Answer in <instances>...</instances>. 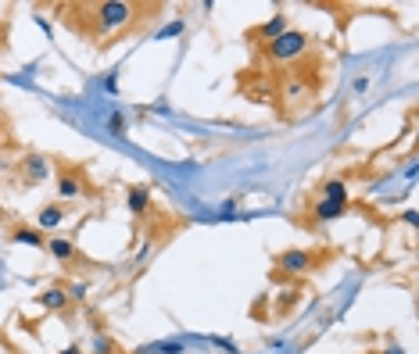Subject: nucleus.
Returning <instances> with one entry per match:
<instances>
[{"label":"nucleus","mask_w":419,"mask_h":354,"mask_svg":"<svg viewBox=\"0 0 419 354\" xmlns=\"http://www.w3.org/2000/svg\"><path fill=\"white\" fill-rule=\"evenodd\" d=\"M308 51H312V36L301 33V29H287L283 36H276L273 44H266V58H269L273 65H294V61H301Z\"/></svg>","instance_id":"obj_2"},{"label":"nucleus","mask_w":419,"mask_h":354,"mask_svg":"<svg viewBox=\"0 0 419 354\" xmlns=\"http://www.w3.org/2000/svg\"><path fill=\"white\" fill-rule=\"evenodd\" d=\"M315 90H319V83L308 79L305 72H287L283 83H280V101H287V104H308L315 97Z\"/></svg>","instance_id":"obj_4"},{"label":"nucleus","mask_w":419,"mask_h":354,"mask_svg":"<svg viewBox=\"0 0 419 354\" xmlns=\"http://www.w3.org/2000/svg\"><path fill=\"white\" fill-rule=\"evenodd\" d=\"M348 208L344 204H333V201H326V197H319L312 208H308V215H305V226L308 229H315V226H326V222H333V218H340Z\"/></svg>","instance_id":"obj_7"},{"label":"nucleus","mask_w":419,"mask_h":354,"mask_svg":"<svg viewBox=\"0 0 419 354\" xmlns=\"http://www.w3.org/2000/svg\"><path fill=\"white\" fill-rule=\"evenodd\" d=\"M179 29H183V26H179V22H172V26H165V29H161V33H158V36H176V33H179Z\"/></svg>","instance_id":"obj_18"},{"label":"nucleus","mask_w":419,"mask_h":354,"mask_svg":"<svg viewBox=\"0 0 419 354\" xmlns=\"http://www.w3.org/2000/svg\"><path fill=\"white\" fill-rule=\"evenodd\" d=\"M61 222H65V208H61V204H44L40 215H36V229H40V233H47V229H54V226H61Z\"/></svg>","instance_id":"obj_12"},{"label":"nucleus","mask_w":419,"mask_h":354,"mask_svg":"<svg viewBox=\"0 0 419 354\" xmlns=\"http://www.w3.org/2000/svg\"><path fill=\"white\" fill-rule=\"evenodd\" d=\"M383 354H405V350H401V347H398V343H390V347H387V350H383Z\"/></svg>","instance_id":"obj_21"},{"label":"nucleus","mask_w":419,"mask_h":354,"mask_svg":"<svg viewBox=\"0 0 419 354\" xmlns=\"http://www.w3.org/2000/svg\"><path fill=\"white\" fill-rule=\"evenodd\" d=\"M8 236H11V243H26V247H40V251H47V233H40L36 226H11L8 229Z\"/></svg>","instance_id":"obj_9"},{"label":"nucleus","mask_w":419,"mask_h":354,"mask_svg":"<svg viewBox=\"0 0 419 354\" xmlns=\"http://www.w3.org/2000/svg\"><path fill=\"white\" fill-rule=\"evenodd\" d=\"M108 129H111L115 136H122V133H126V115H118V111L108 115Z\"/></svg>","instance_id":"obj_15"},{"label":"nucleus","mask_w":419,"mask_h":354,"mask_svg":"<svg viewBox=\"0 0 419 354\" xmlns=\"http://www.w3.org/2000/svg\"><path fill=\"white\" fill-rule=\"evenodd\" d=\"M97 354H115V343L101 336V340H97Z\"/></svg>","instance_id":"obj_17"},{"label":"nucleus","mask_w":419,"mask_h":354,"mask_svg":"<svg viewBox=\"0 0 419 354\" xmlns=\"http://www.w3.org/2000/svg\"><path fill=\"white\" fill-rule=\"evenodd\" d=\"M79 193H86V179H83V172H76V168H61V172H58V197H61V201H76Z\"/></svg>","instance_id":"obj_8"},{"label":"nucleus","mask_w":419,"mask_h":354,"mask_svg":"<svg viewBox=\"0 0 419 354\" xmlns=\"http://www.w3.org/2000/svg\"><path fill=\"white\" fill-rule=\"evenodd\" d=\"M319 197H326V201H333V204H351V197H348V183L344 179H326L323 183V190H319Z\"/></svg>","instance_id":"obj_13"},{"label":"nucleus","mask_w":419,"mask_h":354,"mask_svg":"<svg viewBox=\"0 0 419 354\" xmlns=\"http://www.w3.org/2000/svg\"><path fill=\"white\" fill-rule=\"evenodd\" d=\"M4 44H8V22H0V51H4Z\"/></svg>","instance_id":"obj_20"},{"label":"nucleus","mask_w":419,"mask_h":354,"mask_svg":"<svg viewBox=\"0 0 419 354\" xmlns=\"http://www.w3.org/2000/svg\"><path fill=\"white\" fill-rule=\"evenodd\" d=\"M36 300H40V308H44V311H58V315H65V311H69V304H72V300H69V293H65L61 286L44 290Z\"/></svg>","instance_id":"obj_11"},{"label":"nucleus","mask_w":419,"mask_h":354,"mask_svg":"<svg viewBox=\"0 0 419 354\" xmlns=\"http://www.w3.org/2000/svg\"><path fill=\"white\" fill-rule=\"evenodd\" d=\"M19 179L22 186H40L51 179V161L47 154H22L19 158Z\"/></svg>","instance_id":"obj_5"},{"label":"nucleus","mask_w":419,"mask_h":354,"mask_svg":"<svg viewBox=\"0 0 419 354\" xmlns=\"http://www.w3.org/2000/svg\"><path fill=\"white\" fill-rule=\"evenodd\" d=\"M61 354H83V350H79V347H65Z\"/></svg>","instance_id":"obj_22"},{"label":"nucleus","mask_w":419,"mask_h":354,"mask_svg":"<svg viewBox=\"0 0 419 354\" xmlns=\"http://www.w3.org/2000/svg\"><path fill=\"white\" fill-rule=\"evenodd\" d=\"M126 204H129L133 215H147V208H151V186H129Z\"/></svg>","instance_id":"obj_14"},{"label":"nucleus","mask_w":419,"mask_h":354,"mask_svg":"<svg viewBox=\"0 0 419 354\" xmlns=\"http://www.w3.org/2000/svg\"><path fill=\"white\" fill-rule=\"evenodd\" d=\"M287 29H291V22H287V15L280 11V15H273L269 22H262V26L248 29V40H255V44H262V47H266V44H273L276 36H283Z\"/></svg>","instance_id":"obj_6"},{"label":"nucleus","mask_w":419,"mask_h":354,"mask_svg":"<svg viewBox=\"0 0 419 354\" xmlns=\"http://www.w3.org/2000/svg\"><path fill=\"white\" fill-rule=\"evenodd\" d=\"M65 293H69V300H72V304H79V300L86 297V283H72Z\"/></svg>","instance_id":"obj_16"},{"label":"nucleus","mask_w":419,"mask_h":354,"mask_svg":"<svg viewBox=\"0 0 419 354\" xmlns=\"http://www.w3.org/2000/svg\"><path fill=\"white\" fill-rule=\"evenodd\" d=\"M365 90H369V79L358 76V79H355V93H365Z\"/></svg>","instance_id":"obj_19"},{"label":"nucleus","mask_w":419,"mask_h":354,"mask_svg":"<svg viewBox=\"0 0 419 354\" xmlns=\"http://www.w3.org/2000/svg\"><path fill=\"white\" fill-rule=\"evenodd\" d=\"M273 265H276V275H283V279H301V275H312V272L323 265V258L312 254V251H283V254L273 258Z\"/></svg>","instance_id":"obj_3"},{"label":"nucleus","mask_w":419,"mask_h":354,"mask_svg":"<svg viewBox=\"0 0 419 354\" xmlns=\"http://www.w3.org/2000/svg\"><path fill=\"white\" fill-rule=\"evenodd\" d=\"M0 136H4V126H0Z\"/></svg>","instance_id":"obj_23"},{"label":"nucleus","mask_w":419,"mask_h":354,"mask_svg":"<svg viewBox=\"0 0 419 354\" xmlns=\"http://www.w3.org/2000/svg\"><path fill=\"white\" fill-rule=\"evenodd\" d=\"M136 19H140V8L126 4V0H104V4L90 8V22H94V36L97 40H111V36L126 33Z\"/></svg>","instance_id":"obj_1"},{"label":"nucleus","mask_w":419,"mask_h":354,"mask_svg":"<svg viewBox=\"0 0 419 354\" xmlns=\"http://www.w3.org/2000/svg\"><path fill=\"white\" fill-rule=\"evenodd\" d=\"M47 251L61 261V265H72V261H79V247L69 240V236H51L47 240Z\"/></svg>","instance_id":"obj_10"}]
</instances>
